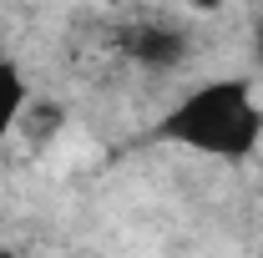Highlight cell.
Masks as SVG:
<instances>
[{"instance_id":"obj_3","label":"cell","mask_w":263,"mask_h":258,"mask_svg":"<svg viewBox=\"0 0 263 258\" xmlns=\"http://www.w3.org/2000/svg\"><path fill=\"white\" fill-rule=\"evenodd\" d=\"M31 101H35V91H31V81H26V71L0 56V142L21 132V117H26Z\"/></svg>"},{"instance_id":"obj_5","label":"cell","mask_w":263,"mask_h":258,"mask_svg":"<svg viewBox=\"0 0 263 258\" xmlns=\"http://www.w3.org/2000/svg\"><path fill=\"white\" fill-rule=\"evenodd\" d=\"M253 46H258V56H263V21H258V31H253Z\"/></svg>"},{"instance_id":"obj_4","label":"cell","mask_w":263,"mask_h":258,"mask_svg":"<svg viewBox=\"0 0 263 258\" xmlns=\"http://www.w3.org/2000/svg\"><path fill=\"white\" fill-rule=\"evenodd\" d=\"M182 5H187L193 15H218V10H223L228 0H182Z\"/></svg>"},{"instance_id":"obj_6","label":"cell","mask_w":263,"mask_h":258,"mask_svg":"<svg viewBox=\"0 0 263 258\" xmlns=\"http://www.w3.org/2000/svg\"><path fill=\"white\" fill-rule=\"evenodd\" d=\"M0 258H21V253H15V248H0Z\"/></svg>"},{"instance_id":"obj_1","label":"cell","mask_w":263,"mask_h":258,"mask_svg":"<svg viewBox=\"0 0 263 258\" xmlns=\"http://www.w3.org/2000/svg\"><path fill=\"white\" fill-rule=\"evenodd\" d=\"M157 142H172L193 157L243 162L263 142V97L253 76H208L172 101L157 122Z\"/></svg>"},{"instance_id":"obj_2","label":"cell","mask_w":263,"mask_h":258,"mask_svg":"<svg viewBox=\"0 0 263 258\" xmlns=\"http://www.w3.org/2000/svg\"><path fill=\"white\" fill-rule=\"evenodd\" d=\"M127 51L147 71H172L187 56V35H182V26H137L127 35Z\"/></svg>"}]
</instances>
